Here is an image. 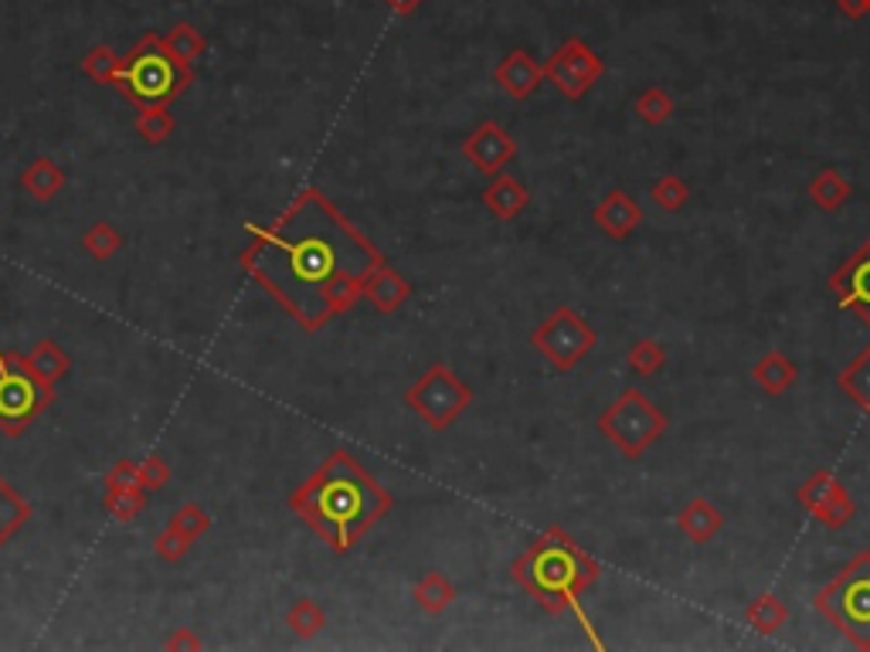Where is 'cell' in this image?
Wrapping results in <instances>:
<instances>
[{
    "label": "cell",
    "instance_id": "obj_1",
    "mask_svg": "<svg viewBox=\"0 0 870 652\" xmlns=\"http://www.w3.org/2000/svg\"><path fill=\"white\" fill-rule=\"evenodd\" d=\"M249 231L252 242L242 252L245 272L310 334L347 313L364 296L368 275L385 262L381 252L313 188L269 228Z\"/></svg>",
    "mask_w": 870,
    "mask_h": 652
},
{
    "label": "cell",
    "instance_id": "obj_2",
    "mask_svg": "<svg viewBox=\"0 0 870 652\" xmlns=\"http://www.w3.org/2000/svg\"><path fill=\"white\" fill-rule=\"evenodd\" d=\"M290 509L337 554H347L391 509V493L350 452L337 449L290 496Z\"/></svg>",
    "mask_w": 870,
    "mask_h": 652
},
{
    "label": "cell",
    "instance_id": "obj_3",
    "mask_svg": "<svg viewBox=\"0 0 870 652\" xmlns=\"http://www.w3.org/2000/svg\"><path fill=\"white\" fill-rule=\"evenodd\" d=\"M511 578L544 612L562 616V612H578L581 591L599 581V565L562 527H552L511 565Z\"/></svg>",
    "mask_w": 870,
    "mask_h": 652
},
{
    "label": "cell",
    "instance_id": "obj_4",
    "mask_svg": "<svg viewBox=\"0 0 870 652\" xmlns=\"http://www.w3.org/2000/svg\"><path fill=\"white\" fill-rule=\"evenodd\" d=\"M191 82H195L191 65L177 62L167 52L164 38H157V34H144L140 44H136L126 59H119V72L113 78V85L140 109L144 106H167Z\"/></svg>",
    "mask_w": 870,
    "mask_h": 652
},
{
    "label": "cell",
    "instance_id": "obj_5",
    "mask_svg": "<svg viewBox=\"0 0 870 652\" xmlns=\"http://www.w3.org/2000/svg\"><path fill=\"white\" fill-rule=\"evenodd\" d=\"M816 609L827 616L850 645L870 649V550L853 561L816 595Z\"/></svg>",
    "mask_w": 870,
    "mask_h": 652
},
{
    "label": "cell",
    "instance_id": "obj_6",
    "mask_svg": "<svg viewBox=\"0 0 870 652\" xmlns=\"http://www.w3.org/2000/svg\"><path fill=\"white\" fill-rule=\"evenodd\" d=\"M599 432L609 445H616L626 459H639L650 452L663 432H667V414L639 391L626 388L602 414H599Z\"/></svg>",
    "mask_w": 870,
    "mask_h": 652
},
{
    "label": "cell",
    "instance_id": "obj_7",
    "mask_svg": "<svg viewBox=\"0 0 870 652\" xmlns=\"http://www.w3.org/2000/svg\"><path fill=\"white\" fill-rule=\"evenodd\" d=\"M52 385L34 375L28 357L0 350V429L21 435L52 404Z\"/></svg>",
    "mask_w": 870,
    "mask_h": 652
},
{
    "label": "cell",
    "instance_id": "obj_8",
    "mask_svg": "<svg viewBox=\"0 0 870 652\" xmlns=\"http://www.w3.org/2000/svg\"><path fill=\"white\" fill-rule=\"evenodd\" d=\"M473 391L446 364H432L426 375L405 391V404L416 411L432 432H446L470 408Z\"/></svg>",
    "mask_w": 870,
    "mask_h": 652
},
{
    "label": "cell",
    "instance_id": "obj_9",
    "mask_svg": "<svg viewBox=\"0 0 870 652\" xmlns=\"http://www.w3.org/2000/svg\"><path fill=\"white\" fill-rule=\"evenodd\" d=\"M599 344V334L591 330V323L578 316L572 306H558L547 319H541L531 330V347L552 364L555 370H575Z\"/></svg>",
    "mask_w": 870,
    "mask_h": 652
},
{
    "label": "cell",
    "instance_id": "obj_10",
    "mask_svg": "<svg viewBox=\"0 0 870 652\" xmlns=\"http://www.w3.org/2000/svg\"><path fill=\"white\" fill-rule=\"evenodd\" d=\"M602 75H606V62L575 34L544 62V78L552 82L565 99H581Z\"/></svg>",
    "mask_w": 870,
    "mask_h": 652
},
{
    "label": "cell",
    "instance_id": "obj_11",
    "mask_svg": "<svg viewBox=\"0 0 870 652\" xmlns=\"http://www.w3.org/2000/svg\"><path fill=\"white\" fill-rule=\"evenodd\" d=\"M796 499L803 509H809V514L827 527V530H843L853 514H857V506L847 493V486L830 473V470H816L799 490H796Z\"/></svg>",
    "mask_w": 870,
    "mask_h": 652
},
{
    "label": "cell",
    "instance_id": "obj_12",
    "mask_svg": "<svg viewBox=\"0 0 870 652\" xmlns=\"http://www.w3.org/2000/svg\"><path fill=\"white\" fill-rule=\"evenodd\" d=\"M830 290L840 309L853 313L863 326H870V239L830 275Z\"/></svg>",
    "mask_w": 870,
    "mask_h": 652
},
{
    "label": "cell",
    "instance_id": "obj_13",
    "mask_svg": "<svg viewBox=\"0 0 870 652\" xmlns=\"http://www.w3.org/2000/svg\"><path fill=\"white\" fill-rule=\"evenodd\" d=\"M463 157L470 160V167H476L480 173H500L514 157H517V139L503 129L500 123L486 119L480 123L467 139H463Z\"/></svg>",
    "mask_w": 870,
    "mask_h": 652
},
{
    "label": "cell",
    "instance_id": "obj_14",
    "mask_svg": "<svg viewBox=\"0 0 870 652\" xmlns=\"http://www.w3.org/2000/svg\"><path fill=\"white\" fill-rule=\"evenodd\" d=\"M591 221L599 224L609 239L622 242V239L632 235L639 224H643V208L632 201V194H626V191L616 188V191H609L599 204H595Z\"/></svg>",
    "mask_w": 870,
    "mask_h": 652
},
{
    "label": "cell",
    "instance_id": "obj_15",
    "mask_svg": "<svg viewBox=\"0 0 870 652\" xmlns=\"http://www.w3.org/2000/svg\"><path fill=\"white\" fill-rule=\"evenodd\" d=\"M493 78H496V85L507 92L511 99H531L534 92L541 88V82H544V65H537V62L531 59V52L514 49L507 59L496 65Z\"/></svg>",
    "mask_w": 870,
    "mask_h": 652
},
{
    "label": "cell",
    "instance_id": "obj_16",
    "mask_svg": "<svg viewBox=\"0 0 870 652\" xmlns=\"http://www.w3.org/2000/svg\"><path fill=\"white\" fill-rule=\"evenodd\" d=\"M677 527H680V534H683L686 540L707 544V540H714V537L724 530V514H721V509H717L707 496H694V499L677 514Z\"/></svg>",
    "mask_w": 870,
    "mask_h": 652
},
{
    "label": "cell",
    "instance_id": "obj_17",
    "mask_svg": "<svg viewBox=\"0 0 870 652\" xmlns=\"http://www.w3.org/2000/svg\"><path fill=\"white\" fill-rule=\"evenodd\" d=\"M527 201H531L527 188L517 177H507V173H493V180L483 188V204L500 221H514L527 208Z\"/></svg>",
    "mask_w": 870,
    "mask_h": 652
},
{
    "label": "cell",
    "instance_id": "obj_18",
    "mask_svg": "<svg viewBox=\"0 0 870 652\" xmlns=\"http://www.w3.org/2000/svg\"><path fill=\"white\" fill-rule=\"evenodd\" d=\"M364 296L375 303L378 313H395L398 306L408 303L411 296V286L405 283V275H398L395 269H388L385 262L368 275V283H364Z\"/></svg>",
    "mask_w": 870,
    "mask_h": 652
},
{
    "label": "cell",
    "instance_id": "obj_19",
    "mask_svg": "<svg viewBox=\"0 0 870 652\" xmlns=\"http://www.w3.org/2000/svg\"><path fill=\"white\" fill-rule=\"evenodd\" d=\"M796 378H799V367H796L783 350H768V354L752 367V381H755L765 395H772V398L786 395V391L796 385Z\"/></svg>",
    "mask_w": 870,
    "mask_h": 652
},
{
    "label": "cell",
    "instance_id": "obj_20",
    "mask_svg": "<svg viewBox=\"0 0 870 652\" xmlns=\"http://www.w3.org/2000/svg\"><path fill=\"white\" fill-rule=\"evenodd\" d=\"M853 188L850 180L837 170V167H822L813 180H809V198L819 211H840L847 201H850Z\"/></svg>",
    "mask_w": 870,
    "mask_h": 652
},
{
    "label": "cell",
    "instance_id": "obj_21",
    "mask_svg": "<svg viewBox=\"0 0 870 652\" xmlns=\"http://www.w3.org/2000/svg\"><path fill=\"white\" fill-rule=\"evenodd\" d=\"M21 183H24V191H28L34 201H52V198L65 188V170H62L52 157H38V160L24 170Z\"/></svg>",
    "mask_w": 870,
    "mask_h": 652
},
{
    "label": "cell",
    "instance_id": "obj_22",
    "mask_svg": "<svg viewBox=\"0 0 870 652\" xmlns=\"http://www.w3.org/2000/svg\"><path fill=\"white\" fill-rule=\"evenodd\" d=\"M837 385L863 414H870V347L857 350V357L840 370Z\"/></svg>",
    "mask_w": 870,
    "mask_h": 652
},
{
    "label": "cell",
    "instance_id": "obj_23",
    "mask_svg": "<svg viewBox=\"0 0 870 652\" xmlns=\"http://www.w3.org/2000/svg\"><path fill=\"white\" fill-rule=\"evenodd\" d=\"M745 619H748V625H752L758 635H775V632H783L786 622H789V604L778 598V595L765 591V595H758V598L748 604Z\"/></svg>",
    "mask_w": 870,
    "mask_h": 652
},
{
    "label": "cell",
    "instance_id": "obj_24",
    "mask_svg": "<svg viewBox=\"0 0 870 652\" xmlns=\"http://www.w3.org/2000/svg\"><path fill=\"white\" fill-rule=\"evenodd\" d=\"M31 520V503L0 476V547Z\"/></svg>",
    "mask_w": 870,
    "mask_h": 652
},
{
    "label": "cell",
    "instance_id": "obj_25",
    "mask_svg": "<svg viewBox=\"0 0 870 652\" xmlns=\"http://www.w3.org/2000/svg\"><path fill=\"white\" fill-rule=\"evenodd\" d=\"M28 364H31L34 375H38L41 381H49V385H59V381L69 375V367H72L69 354H65L55 340H38L34 350L28 354Z\"/></svg>",
    "mask_w": 870,
    "mask_h": 652
},
{
    "label": "cell",
    "instance_id": "obj_26",
    "mask_svg": "<svg viewBox=\"0 0 870 652\" xmlns=\"http://www.w3.org/2000/svg\"><path fill=\"white\" fill-rule=\"evenodd\" d=\"M164 44H167V52H170L177 62H185V65H191L195 59H201V55L208 52V38H205L195 24H188V21L174 24V28L167 31V38H164Z\"/></svg>",
    "mask_w": 870,
    "mask_h": 652
},
{
    "label": "cell",
    "instance_id": "obj_27",
    "mask_svg": "<svg viewBox=\"0 0 870 652\" xmlns=\"http://www.w3.org/2000/svg\"><path fill=\"white\" fill-rule=\"evenodd\" d=\"M455 601V588L449 585V578H442V575H426L419 585H416V604L422 612H429V616H442L449 604Z\"/></svg>",
    "mask_w": 870,
    "mask_h": 652
},
{
    "label": "cell",
    "instance_id": "obj_28",
    "mask_svg": "<svg viewBox=\"0 0 870 652\" xmlns=\"http://www.w3.org/2000/svg\"><path fill=\"white\" fill-rule=\"evenodd\" d=\"M632 109H636V116L643 119L647 126H663L670 116H673V99H670V92L667 88H660V85H650V88H643L636 96V103H632Z\"/></svg>",
    "mask_w": 870,
    "mask_h": 652
},
{
    "label": "cell",
    "instance_id": "obj_29",
    "mask_svg": "<svg viewBox=\"0 0 870 652\" xmlns=\"http://www.w3.org/2000/svg\"><path fill=\"white\" fill-rule=\"evenodd\" d=\"M82 249L93 259L106 262V259H113L123 249V235L109 221H96V224H88V231L82 235Z\"/></svg>",
    "mask_w": 870,
    "mask_h": 652
},
{
    "label": "cell",
    "instance_id": "obj_30",
    "mask_svg": "<svg viewBox=\"0 0 870 652\" xmlns=\"http://www.w3.org/2000/svg\"><path fill=\"white\" fill-rule=\"evenodd\" d=\"M177 129L174 113H167V106H144L140 116H136V133H140L147 144H164Z\"/></svg>",
    "mask_w": 870,
    "mask_h": 652
},
{
    "label": "cell",
    "instance_id": "obj_31",
    "mask_svg": "<svg viewBox=\"0 0 870 652\" xmlns=\"http://www.w3.org/2000/svg\"><path fill=\"white\" fill-rule=\"evenodd\" d=\"M286 625L293 629V635H300V639H313L319 629L327 625V616H324V609H319L316 601L300 598V601H293V609L286 612Z\"/></svg>",
    "mask_w": 870,
    "mask_h": 652
},
{
    "label": "cell",
    "instance_id": "obj_32",
    "mask_svg": "<svg viewBox=\"0 0 870 652\" xmlns=\"http://www.w3.org/2000/svg\"><path fill=\"white\" fill-rule=\"evenodd\" d=\"M103 506L109 509V517L116 520H133L136 514H144L147 506V490L144 486H129V490H106Z\"/></svg>",
    "mask_w": 870,
    "mask_h": 652
},
{
    "label": "cell",
    "instance_id": "obj_33",
    "mask_svg": "<svg viewBox=\"0 0 870 652\" xmlns=\"http://www.w3.org/2000/svg\"><path fill=\"white\" fill-rule=\"evenodd\" d=\"M626 357H629V367L636 370V375H643V378L660 375L663 364H667V350L657 340H636Z\"/></svg>",
    "mask_w": 870,
    "mask_h": 652
},
{
    "label": "cell",
    "instance_id": "obj_34",
    "mask_svg": "<svg viewBox=\"0 0 870 652\" xmlns=\"http://www.w3.org/2000/svg\"><path fill=\"white\" fill-rule=\"evenodd\" d=\"M650 198H653V204H657L660 211H680L686 201H691V188H686V183H683L677 173H667V177H660V180L653 183Z\"/></svg>",
    "mask_w": 870,
    "mask_h": 652
},
{
    "label": "cell",
    "instance_id": "obj_35",
    "mask_svg": "<svg viewBox=\"0 0 870 652\" xmlns=\"http://www.w3.org/2000/svg\"><path fill=\"white\" fill-rule=\"evenodd\" d=\"M82 69H85L88 78L109 85V82L116 78V72H119V55L109 49V44H96V49L82 59Z\"/></svg>",
    "mask_w": 870,
    "mask_h": 652
},
{
    "label": "cell",
    "instance_id": "obj_36",
    "mask_svg": "<svg viewBox=\"0 0 870 652\" xmlns=\"http://www.w3.org/2000/svg\"><path fill=\"white\" fill-rule=\"evenodd\" d=\"M170 527L180 530L188 540H198V537L211 527V517L205 514V509H201L198 503H185V506H180L177 514L170 517Z\"/></svg>",
    "mask_w": 870,
    "mask_h": 652
},
{
    "label": "cell",
    "instance_id": "obj_37",
    "mask_svg": "<svg viewBox=\"0 0 870 652\" xmlns=\"http://www.w3.org/2000/svg\"><path fill=\"white\" fill-rule=\"evenodd\" d=\"M191 544H195V540H188L185 534L174 530V527H167V530H164V534L154 540V547H157V557H160V561H170V565L185 561V554L191 550Z\"/></svg>",
    "mask_w": 870,
    "mask_h": 652
},
{
    "label": "cell",
    "instance_id": "obj_38",
    "mask_svg": "<svg viewBox=\"0 0 870 652\" xmlns=\"http://www.w3.org/2000/svg\"><path fill=\"white\" fill-rule=\"evenodd\" d=\"M136 473H140V483L147 490H160L170 480V465L160 455H147L144 462H136Z\"/></svg>",
    "mask_w": 870,
    "mask_h": 652
},
{
    "label": "cell",
    "instance_id": "obj_39",
    "mask_svg": "<svg viewBox=\"0 0 870 652\" xmlns=\"http://www.w3.org/2000/svg\"><path fill=\"white\" fill-rule=\"evenodd\" d=\"M129 486H144V483H140V473H136V462L119 459L113 470L106 473V490H129ZM144 490H147V486H144Z\"/></svg>",
    "mask_w": 870,
    "mask_h": 652
},
{
    "label": "cell",
    "instance_id": "obj_40",
    "mask_svg": "<svg viewBox=\"0 0 870 652\" xmlns=\"http://www.w3.org/2000/svg\"><path fill=\"white\" fill-rule=\"evenodd\" d=\"M837 4H840V14L850 21H860L870 14V0H837Z\"/></svg>",
    "mask_w": 870,
    "mask_h": 652
},
{
    "label": "cell",
    "instance_id": "obj_41",
    "mask_svg": "<svg viewBox=\"0 0 870 652\" xmlns=\"http://www.w3.org/2000/svg\"><path fill=\"white\" fill-rule=\"evenodd\" d=\"M167 645H170V649H201V639H198V635H191V632L185 629V632H177V635H174Z\"/></svg>",
    "mask_w": 870,
    "mask_h": 652
},
{
    "label": "cell",
    "instance_id": "obj_42",
    "mask_svg": "<svg viewBox=\"0 0 870 652\" xmlns=\"http://www.w3.org/2000/svg\"><path fill=\"white\" fill-rule=\"evenodd\" d=\"M385 4H388V8H391L395 14H401V18H408L411 11H416V8L422 4V0H385Z\"/></svg>",
    "mask_w": 870,
    "mask_h": 652
}]
</instances>
